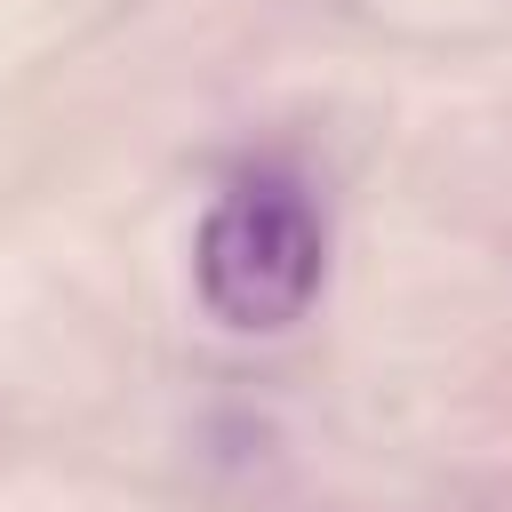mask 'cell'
<instances>
[{"instance_id": "6da1fadb", "label": "cell", "mask_w": 512, "mask_h": 512, "mask_svg": "<svg viewBox=\"0 0 512 512\" xmlns=\"http://www.w3.org/2000/svg\"><path fill=\"white\" fill-rule=\"evenodd\" d=\"M192 288H200L208 320H224L240 336L296 328L320 304V288H328V224H320V200L296 176H280V168L240 176L200 216Z\"/></svg>"}]
</instances>
